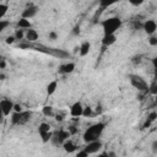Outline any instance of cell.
Instances as JSON below:
<instances>
[{"label":"cell","mask_w":157,"mask_h":157,"mask_svg":"<svg viewBox=\"0 0 157 157\" xmlns=\"http://www.w3.org/2000/svg\"><path fill=\"white\" fill-rule=\"evenodd\" d=\"M63 147H64L65 152H67V153H72V152H75L76 148H77V146L75 145V142H74L72 140H70V139H67V140L63 144Z\"/></svg>","instance_id":"cell-12"},{"label":"cell","mask_w":157,"mask_h":157,"mask_svg":"<svg viewBox=\"0 0 157 157\" xmlns=\"http://www.w3.org/2000/svg\"><path fill=\"white\" fill-rule=\"evenodd\" d=\"M144 1L142 0H140V1H134V0H130V4L131 5H135V6H139V5H141Z\"/></svg>","instance_id":"cell-35"},{"label":"cell","mask_w":157,"mask_h":157,"mask_svg":"<svg viewBox=\"0 0 157 157\" xmlns=\"http://www.w3.org/2000/svg\"><path fill=\"white\" fill-rule=\"evenodd\" d=\"M13 112H15V113H20V112H22L21 105H20V104H13Z\"/></svg>","instance_id":"cell-31"},{"label":"cell","mask_w":157,"mask_h":157,"mask_svg":"<svg viewBox=\"0 0 157 157\" xmlns=\"http://www.w3.org/2000/svg\"><path fill=\"white\" fill-rule=\"evenodd\" d=\"M117 42V36L115 34H109V36H103L102 38V44L103 47H110L112 44H114Z\"/></svg>","instance_id":"cell-11"},{"label":"cell","mask_w":157,"mask_h":157,"mask_svg":"<svg viewBox=\"0 0 157 157\" xmlns=\"http://www.w3.org/2000/svg\"><path fill=\"white\" fill-rule=\"evenodd\" d=\"M152 150H153V152H156L157 151V141L155 140L153 141V144H152Z\"/></svg>","instance_id":"cell-37"},{"label":"cell","mask_w":157,"mask_h":157,"mask_svg":"<svg viewBox=\"0 0 157 157\" xmlns=\"http://www.w3.org/2000/svg\"><path fill=\"white\" fill-rule=\"evenodd\" d=\"M76 157H88V153H86V152L82 150V151H80V152L76 155Z\"/></svg>","instance_id":"cell-33"},{"label":"cell","mask_w":157,"mask_h":157,"mask_svg":"<svg viewBox=\"0 0 157 157\" xmlns=\"http://www.w3.org/2000/svg\"><path fill=\"white\" fill-rule=\"evenodd\" d=\"M42 113L45 115V117H53L54 115V112H53V108L50 105H45L42 108Z\"/></svg>","instance_id":"cell-19"},{"label":"cell","mask_w":157,"mask_h":157,"mask_svg":"<svg viewBox=\"0 0 157 157\" xmlns=\"http://www.w3.org/2000/svg\"><path fill=\"white\" fill-rule=\"evenodd\" d=\"M148 43H150L152 47H156V45H157V37L151 36V37H150V39H148Z\"/></svg>","instance_id":"cell-26"},{"label":"cell","mask_w":157,"mask_h":157,"mask_svg":"<svg viewBox=\"0 0 157 157\" xmlns=\"http://www.w3.org/2000/svg\"><path fill=\"white\" fill-rule=\"evenodd\" d=\"M18 47H20V48H29L31 45H29V44H20Z\"/></svg>","instance_id":"cell-40"},{"label":"cell","mask_w":157,"mask_h":157,"mask_svg":"<svg viewBox=\"0 0 157 157\" xmlns=\"http://www.w3.org/2000/svg\"><path fill=\"white\" fill-rule=\"evenodd\" d=\"M6 66V60L2 55H0V69H4Z\"/></svg>","instance_id":"cell-29"},{"label":"cell","mask_w":157,"mask_h":157,"mask_svg":"<svg viewBox=\"0 0 157 157\" xmlns=\"http://www.w3.org/2000/svg\"><path fill=\"white\" fill-rule=\"evenodd\" d=\"M82 110H83V107L80 102H75L71 107H70V114L71 117H81L82 115Z\"/></svg>","instance_id":"cell-10"},{"label":"cell","mask_w":157,"mask_h":157,"mask_svg":"<svg viewBox=\"0 0 157 157\" xmlns=\"http://www.w3.org/2000/svg\"><path fill=\"white\" fill-rule=\"evenodd\" d=\"M142 29H144L147 34L153 36V33H155L156 29H157V25H156L155 20H147V21H145V22L142 23Z\"/></svg>","instance_id":"cell-9"},{"label":"cell","mask_w":157,"mask_h":157,"mask_svg":"<svg viewBox=\"0 0 157 157\" xmlns=\"http://www.w3.org/2000/svg\"><path fill=\"white\" fill-rule=\"evenodd\" d=\"M108 157H115V153L114 152H108Z\"/></svg>","instance_id":"cell-42"},{"label":"cell","mask_w":157,"mask_h":157,"mask_svg":"<svg viewBox=\"0 0 157 157\" xmlns=\"http://www.w3.org/2000/svg\"><path fill=\"white\" fill-rule=\"evenodd\" d=\"M90 50H91V43L86 40V42H83V43L80 45L78 53H80L81 56H85V55H87V54L90 53Z\"/></svg>","instance_id":"cell-15"},{"label":"cell","mask_w":157,"mask_h":157,"mask_svg":"<svg viewBox=\"0 0 157 157\" xmlns=\"http://www.w3.org/2000/svg\"><path fill=\"white\" fill-rule=\"evenodd\" d=\"M31 118V112H20V113H12L11 115V123L12 125H23L26 124Z\"/></svg>","instance_id":"cell-3"},{"label":"cell","mask_w":157,"mask_h":157,"mask_svg":"<svg viewBox=\"0 0 157 157\" xmlns=\"http://www.w3.org/2000/svg\"><path fill=\"white\" fill-rule=\"evenodd\" d=\"M0 80H5V75L4 74H0Z\"/></svg>","instance_id":"cell-44"},{"label":"cell","mask_w":157,"mask_h":157,"mask_svg":"<svg viewBox=\"0 0 157 157\" xmlns=\"http://www.w3.org/2000/svg\"><path fill=\"white\" fill-rule=\"evenodd\" d=\"M121 26V20L117 16L114 17H109L102 21V27H103V32L104 36H109V34H115V32L120 28Z\"/></svg>","instance_id":"cell-2"},{"label":"cell","mask_w":157,"mask_h":157,"mask_svg":"<svg viewBox=\"0 0 157 157\" xmlns=\"http://www.w3.org/2000/svg\"><path fill=\"white\" fill-rule=\"evenodd\" d=\"M7 10H9V6L6 4H0V20H2V17L6 15Z\"/></svg>","instance_id":"cell-22"},{"label":"cell","mask_w":157,"mask_h":157,"mask_svg":"<svg viewBox=\"0 0 157 157\" xmlns=\"http://www.w3.org/2000/svg\"><path fill=\"white\" fill-rule=\"evenodd\" d=\"M92 114H93V112H92V108H91V107H83V110H82V115H83V117L88 118V117H91Z\"/></svg>","instance_id":"cell-23"},{"label":"cell","mask_w":157,"mask_h":157,"mask_svg":"<svg viewBox=\"0 0 157 157\" xmlns=\"http://www.w3.org/2000/svg\"><path fill=\"white\" fill-rule=\"evenodd\" d=\"M104 128H105L104 123H96V124L91 125L83 134V141L87 144L92 142V141H97L99 139V136L102 135Z\"/></svg>","instance_id":"cell-1"},{"label":"cell","mask_w":157,"mask_h":157,"mask_svg":"<svg viewBox=\"0 0 157 157\" xmlns=\"http://www.w3.org/2000/svg\"><path fill=\"white\" fill-rule=\"evenodd\" d=\"M39 135H40L43 142H48V141H50L53 132H52V131H48V132H42V134H39Z\"/></svg>","instance_id":"cell-20"},{"label":"cell","mask_w":157,"mask_h":157,"mask_svg":"<svg viewBox=\"0 0 157 157\" xmlns=\"http://www.w3.org/2000/svg\"><path fill=\"white\" fill-rule=\"evenodd\" d=\"M13 37H15V39L16 40H20V39H22L23 37H25V29H16V32H15V34H13Z\"/></svg>","instance_id":"cell-21"},{"label":"cell","mask_w":157,"mask_h":157,"mask_svg":"<svg viewBox=\"0 0 157 157\" xmlns=\"http://www.w3.org/2000/svg\"><path fill=\"white\" fill-rule=\"evenodd\" d=\"M80 50V47H75V49H74V53H77Z\"/></svg>","instance_id":"cell-43"},{"label":"cell","mask_w":157,"mask_h":157,"mask_svg":"<svg viewBox=\"0 0 157 157\" xmlns=\"http://www.w3.org/2000/svg\"><path fill=\"white\" fill-rule=\"evenodd\" d=\"M141 61V55H137V56H134L132 58V63L136 64V63H140Z\"/></svg>","instance_id":"cell-34"},{"label":"cell","mask_w":157,"mask_h":157,"mask_svg":"<svg viewBox=\"0 0 157 157\" xmlns=\"http://www.w3.org/2000/svg\"><path fill=\"white\" fill-rule=\"evenodd\" d=\"M0 109L2 110L4 115H10V113L13 110V103L10 99H1L0 101Z\"/></svg>","instance_id":"cell-8"},{"label":"cell","mask_w":157,"mask_h":157,"mask_svg":"<svg viewBox=\"0 0 157 157\" xmlns=\"http://www.w3.org/2000/svg\"><path fill=\"white\" fill-rule=\"evenodd\" d=\"M56 87H58V82H56V81L49 82L48 86H47V94H48V96H52V94L56 91Z\"/></svg>","instance_id":"cell-17"},{"label":"cell","mask_w":157,"mask_h":157,"mask_svg":"<svg viewBox=\"0 0 157 157\" xmlns=\"http://www.w3.org/2000/svg\"><path fill=\"white\" fill-rule=\"evenodd\" d=\"M96 157H108V152H102V153H99V155L96 156Z\"/></svg>","instance_id":"cell-39"},{"label":"cell","mask_w":157,"mask_h":157,"mask_svg":"<svg viewBox=\"0 0 157 157\" xmlns=\"http://www.w3.org/2000/svg\"><path fill=\"white\" fill-rule=\"evenodd\" d=\"M75 70V64L74 63H66L59 67V74H70Z\"/></svg>","instance_id":"cell-14"},{"label":"cell","mask_w":157,"mask_h":157,"mask_svg":"<svg viewBox=\"0 0 157 157\" xmlns=\"http://www.w3.org/2000/svg\"><path fill=\"white\" fill-rule=\"evenodd\" d=\"M56 38H58V34H56V32H54V31L49 32V39H50V40H55Z\"/></svg>","instance_id":"cell-28"},{"label":"cell","mask_w":157,"mask_h":157,"mask_svg":"<svg viewBox=\"0 0 157 157\" xmlns=\"http://www.w3.org/2000/svg\"><path fill=\"white\" fill-rule=\"evenodd\" d=\"M69 137H70V132L66 131V130L60 129V130H56V131L53 132L50 141H52L54 145H63Z\"/></svg>","instance_id":"cell-4"},{"label":"cell","mask_w":157,"mask_h":157,"mask_svg":"<svg viewBox=\"0 0 157 157\" xmlns=\"http://www.w3.org/2000/svg\"><path fill=\"white\" fill-rule=\"evenodd\" d=\"M150 91H151L152 94H156V93H157V88H156V83H155V82H153L152 86L150 87Z\"/></svg>","instance_id":"cell-32"},{"label":"cell","mask_w":157,"mask_h":157,"mask_svg":"<svg viewBox=\"0 0 157 157\" xmlns=\"http://www.w3.org/2000/svg\"><path fill=\"white\" fill-rule=\"evenodd\" d=\"M15 40H16V39H15L13 36H7L6 39H5V43H6V44H12Z\"/></svg>","instance_id":"cell-27"},{"label":"cell","mask_w":157,"mask_h":157,"mask_svg":"<svg viewBox=\"0 0 157 157\" xmlns=\"http://www.w3.org/2000/svg\"><path fill=\"white\" fill-rule=\"evenodd\" d=\"M102 146H103V144H102L99 140L92 141V142H88V144L86 145V147H83V151H85L86 153H88V155H92V153L98 152V151L102 148Z\"/></svg>","instance_id":"cell-7"},{"label":"cell","mask_w":157,"mask_h":157,"mask_svg":"<svg viewBox=\"0 0 157 157\" xmlns=\"http://www.w3.org/2000/svg\"><path fill=\"white\" fill-rule=\"evenodd\" d=\"M25 37H26V39H27L28 42H36V40L38 39V32H37L36 29L29 28V29H27V31L25 32Z\"/></svg>","instance_id":"cell-13"},{"label":"cell","mask_w":157,"mask_h":157,"mask_svg":"<svg viewBox=\"0 0 157 157\" xmlns=\"http://www.w3.org/2000/svg\"><path fill=\"white\" fill-rule=\"evenodd\" d=\"M9 26V21H5V20H0V33Z\"/></svg>","instance_id":"cell-25"},{"label":"cell","mask_w":157,"mask_h":157,"mask_svg":"<svg viewBox=\"0 0 157 157\" xmlns=\"http://www.w3.org/2000/svg\"><path fill=\"white\" fill-rule=\"evenodd\" d=\"M38 12V7L36 5H33L32 2H28L27 4V7L22 11V18H26V20H29L32 18L33 16H36V13Z\"/></svg>","instance_id":"cell-6"},{"label":"cell","mask_w":157,"mask_h":157,"mask_svg":"<svg viewBox=\"0 0 157 157\" xmlns=\"http://www.w3.org/2000/svg\"><path fill=\"white\" fill-rule=\"evenodd\" d=\"M156 118H157V113H156V112H151V113L147 115V120H150L151 123H153V121L156 120Z\"/></svg>","instance_id":"cell-24"},{"label":"cell","mask_w":157,"mask_h":157,"mask_svg":"<svg viewBox=\"0 0 157 157\" xmlns=\"http://www.w3.org/2000/svg\"><path fill=\"white\" fill-rule=\"evenodd\" d=\"M17 27L20 28V29H29L31 27H32V25H31V22H29V20H26V18H20L18 21H17Z\"/></svg>","instance_id":"cell-16"},{"label":"cell","mask_w":157,"mask_h":157,"mask_svg":"<svg viewBox=\"0 0 157 157\" xmlns=\"http://www.w3.org/2000/svg\"><path fill=\"white\" fill-rule=\"evenodd\" d=\"M72 34H74V36H78V34H80V26H75V27H74Z\"/></svg>","instance_id":"cell-30"},{"label":"cell","mask_w":157,"mask_h":157,"mask_svg":"<svg viewBox=\"0 0 157 157\" xmlns=\"http://www.w3.org/2000/svg\"><path fill=\"white\" fill-rule=\"evenodd\" d=\"M4 117H5V115H4V113H2V110L0 109V121H2V119H4Z\"/></svg>","instance_id":"cell-41"},{"label":"cell","mask_w":157,"mask_h":157,"mask_svg":"<svg viewBox=\"0 0 157 157\" xmlns=\"http://www.w3.org/2000/svg\"><path fill=\"white\" fill-rule=\"evenodd\" d=\"M129 78H130V82L131 85L137 88L139 91H148V86H147V82L139 75H135V74H131L129 75Z\"/></svg>","instance_id":"cell-5"},{"label":"cell","mask_w":157,"mask_h":157,"mask_svg":"<svg viewBox=\"0 0 157 157\" xmlns=\"http://www.w3.org/2000/svg\"><path fill=\"white\" fill-rule=\"evenodd\" d=\"M96 114H102V107H101V105H97V108H96Z\"/></svg>","instance_id":"cell-36"},{"label":"cell","mask_w":157,"mask_h":157,"mask_svg":"<svg viewBox=\"0 0 157 157\" xmlns=\"http://www.w3.org/2000/svg\"><path fill=\"white\" fill-rule=\"evenodd\" d=\"M48 131H50V125L48 123H40L38 126V132L42 134V132H48Z\"/></svg>","instance_id":"cell-18"},{"label":"cell","mask_w":157,"mask_h":157,"mask_svg":"<svg viewBox=\"0 0 157 157\" xmlns=\"http://www.w3.org/2000/svg\"><path fill=\"white\" fill-rule=\"evenodd\" d=\"M63 119H64V117H63V115H59V114H58V115H55V120H56V121H61Z\"/></svg>","instance_id":"cell-38"}]
</instances>
